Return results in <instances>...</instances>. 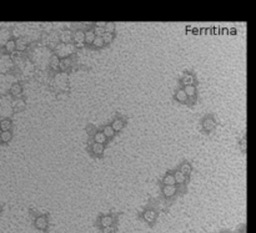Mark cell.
I'll return each mask as SVG.
<instances>
[{"instance_id":"obj_1","label":"cell","mask_w":256,"mask_h":233,"mask_svg":"<svg viewBox=\"0 0 256 233\" xmlns=\"http://www.w3.org/2000/svg\"><path fill=\"white\" fill-rule=\"evenodd\" d=\"M56 50H57L56 56L59 57V56H66V55L71 54L72 50H74V47H72L70 44H61V45H59L56 47Z\"/></svg>"},{"instance_id":"obj_2","label":"cell","mask_w":256,"mask_h":233,"mask_svg":"<svg viewBox=\"0 0 256 233\" xmlns=\"http://www.w3.org/2000/svg\"><path fill=\"white\" fill-rule=\"evenodd\" d=\"M72 39H74V41L77 45H82L85 41V33L81 30H77V31H75V34L72 35Z\"/></svg>"},{"instance_id":"obj_3","label":"cell","mask_w":256,"mask_h":233,"mask_svg":"<svg viewBox=\"0 0 256 233\" xmlns=\"http://www.w3.org/2000/svg\"><path fill=\"white\" fill-rule=\"evenodd\" d=\"M215 126H216L215 121H214L211 117H206V119H204V121H202V127H204V130H206V131H211V130L215 129Z\"/></svg>"},{"instance_id":"obj_4","label":"cell","mask_w":256,"mask_h":233,"mask_svg":"<svg viewBox=\"0 0 256 233\" xmlns=\"http://www.w3.org/2000/svg\"><path fill=\"white\" fill-rule=\"evenodd\" d=\"M35 226H36V228H39V229H46V227H48V219H46V217H44V216L38 217L35 221Z\"/></svg>"},{"instance_id":"obj_5","label":"cell","mask_w":256,"mask_h":233,"mask_svg":"<svg viewBox=\"0 0 256 233\" xmlns=\"http://www.w3.org/2000/svg\"><path fill=\"white\" fill-rule=\"evenodd\" d=\"M104 150H105V147H104V145H100V144H95L94 142L91 146V151L95 156H101L104 153Z\"/></svg>"},{"instance_id":"obj_6","label":"cell","mask_w":256,"mask_h":233,"mask_svg":"<svg viewBox=\"0 0 256 233\" xmlns=\"http://www.w3.org/2000/svg\"><path fill=\"white\" fill-rule=\"evenodd\" d=\"M144 219L149 223H153V222L156 219V212L155 211H146L144 212Z\"/></svg>"},{"instance_id":"obj_7","label":"cell","mask_w":256,"mask_h":233,"mask_svg":"<svg viewBox=\"0 0 256 233\" xmlns=\"http://www.w3.org/2000/svg\"><path fill=\"white\" fill-rule=\"evenodd\" d=\"M176 187L175 186H164L163 188V193L165 197H172L175 193H176Z\"/></svg>"},{"instance_id":"obj_8","label":"cell","mask_w":256,"mask_h":233,"mask_svg":"<svg viewBox=\"0 0 256 233\" xmlns=\"http://www.w3.org/2000/svg\"><path fill=\"white\" fill-rule=\"evenodd\" d=\"M194 81H195V79H194V76H192L191 74H185V75L182 76V79H181V82H182L184 86H190V85L194 84Z\"/></svg>"},{"instance_id":"obj_9","label":"cell","mask_w":256,"mask_h":233,"mask_svg":"<svg viewBox=\"0 0 256 233\" xmlns=\"http://www.w3.org/2000/svg\"><path fill=\"white\" fill-rule=\"evenodd\" d=\"M111 129L114 130V132H115V131H121V130L124 129V121H123L121 119L114 120L113 124H111Z\"/></svg>"},{"instance_id":"obj_10","label":"cell","mask_w":256,"mask_h":233,"mask_svg":"<svg viewBox=\"0 0 256 233\" xmlns=\"http://www.w3.org/2000/svg\"><path fill=\"white\" fill-rule=\"evenodd\" d=\"M10 92H11L13 96H20L22 92H23L22 85H20V84H14L13 86H11V89H10Z\"/></svg>"},{"instance_id":"obj_11","label":"cell","mask_w":256,"mask_h":233,"mask_svg":"<svg viewBox=\"0 0 256 233\" xmlns=\"http://www.w3.org/2000/svg\"><path fill=\"white\" fill-rule=\"evenodd\" d=\"M94 140H95V144L104 145L106 142V137H105V135L103 134V131H100V132H96V134H95V136H94Z\"/></svg>"},{"instance_id":"obj_12","label":"cell","mask_w":256,"mask_h":233,"mask_svg":"<svg viewBox=\"0 0 256 233\" xmlns=\"http://www.w3.org/2000/svg\"><path fill=\"white\" fill-rule=\"evenodd\" d=\"M186 94L187 97H194L196 95V87L194 86V85H190V86H185V89H182Z\"/></svg>"},{"instance_id":"obj_13","label":"cell","mask_w":256,"mask_h":233,"mask_svg":"<svg viewBox=\"0 0 256 233\" xmlns=\"http://www.w3.org/2000/svg\"><path fill=\"white\" fill-rule=\"evenodd\" d=\"M100 224L104 227V228H108V227H110L113 224V218L110 216H104L100 219Z\"/></svg>"},{"instance_id":"obj_14","label":"cell","mask_w":256,"mask_h":233,"mask_svg":"<svg viewBox=\"0 0 256 233\" xmlns=\"http://www.w3.org/2000/svg\"><path fill=\"white\" fill-rule=\"evenodd\" d=\"M191 171H192V168L190 166V163H187V162L182 163L181 167H180V172L184 174V176H189V174L191 173Z\"/></svg>"},{"instance_id":"obj_15","label":"cell","mask_w":256,"mask_h":233,"mask_svg":"<svg viewBox=\"0 0 256 233\" xmlns=\"http://www.w3.org/2000/svg\"><path fill=\"white\" fill-rule=\"evenodd\" d=\"M10 129H11V121L10 120H1L0 121V130L3 131H10Z\"/></svg>"},{"instance_id":"obj_16","label":"cell","mask_w":256,"mask_h":233,"mask_svg":"<svg viewBox=\"0 0 256 233\" xmlns=\"http://www.w3.org/2000/svg\"><path fill=\"white\" fill-rule=\"evenodd\" d=\"M164 186H175V178H174V176H172L171 173H169V174H166V176L164 177Z\"/></svg>"},{"instance_id":"obj_17","label":"cell","mask_w":256,"mask_h":233,"mask_svg":"<svg viewBox=\"0 0 256 233\" xmlns=\"http://www.w3.org/2000/svg\"><path fill=\"white\" fill-rule=\"evenodd\" d=\"M174 178H175V183H179V184H181V183H184L185 181H186V176H184L180 171H176L174 174Z\"/></svg>"},{"instance_id":"obj_18","label":"cell","mask_w":256,"mask_h":233,"mask_svg":"<svg viewBox=\"0 0 256 233\" xmlns=\"http://www.w3.org/2000/svg\"><path fill=\"white\" fill-rule=\"evenodd\" d=\"M187 99H189V97L186 96V94H185L184 90H179V91L176 92V100L179 102H186Z\"/></svg>"},{"instance_id":"obj_19","label":"cell","mask_w":256,"mask_h":233,"mask_svg":"<svg viewBox=\"0 0 256 233\" xmlns=\"http://www.w3.org/2000/svg\"><path fill=\"white\" fill-rule=\"evenodd\" d=\"M11 139H13V135L10 131H3L1 134H0V140L3 142H9Z\"/></svg>"},{"instance_id":"obj_20","label":"cell","mask_w":256,"mask_h":233,"mask_svg":"<svg viewBox=\"0 0 256 233\" xmlns=\"http://www.w3.org/2000/svg\"><path fill=\"white\" fill-rule=\"evenodd\" d=\"M94 39H95V34H94V31L87 30L85 33V41L84 42H86V44H93Z\"/></svg>"},{"instance_id":"obj_21","label":"cell","mask_w":256,"mask_h":233,"mask_svg":"<svg viewBox=\"0 0 256 233\" xmlns=\"http://www.w3.org/2000/svg\"><path fill=\"white\" fill-rule=\"evenodd\" d=\"M103 134L105 135L106 139H111V137L115 135V132L111 129V126H105V127H104V130H103Z\"/></svg>"},{"instance_id":"obj_22","label":"cell","mask_w":256,"mask_h":233,"mask_svg":"<svg viewBox=\"0 0 256 233\" xmlns=\"http://www.w3.org/2000/svg\"><path fill=\"white\" fill-rule=\"evenodd\" d=\"M15 49H16V42H15L14 40H9L6 42V45H5V50H6L8 52H13Z\"/></svg>"},{"instance_id":"obj_23","label":"cell","mask_w":256,"mask_h":233,"mask_svg":"<svg viewBox=\"0 0 256 233\" xmlns=\"http://www.w3.org/2000/svg\"><path fill=\"white\" fill-rule=\"evenodd\" d=\"M101 39L104 41V44H110V42L114 40V35L111 33H105L101 36Z\"/></svg>"},{"instance_id":"obj_24","label":"cell","mask_w":256,"mask_h":233,"mask_svg":"<svg viewBox=\"0 0 256 233\" xmlns=\"http://www.w3.org/2000/svg\"><path fill=\"white\" fill-rule=\"evenodd\" d=\"M59 62H60V60H59V57H57L56 55L51 56V59H50V66L51 67H53V69H57V67H59Z\"/></svg>"},{"instance_id":"obj_25","label":"cell","mask_w":256,"mask_h":233,"mask_svg":"<svg viewBox=\"0 0 256 233\" xmlns=\"http://www.w3.org/2000/svg\"><path fill=\"white\" fill-rule=\"evenodd\" d=\"M93 31H94V34H95V36H99V38H101V36L105 34V30H104V28H101V26H95V29Z\"/></svg>"},{"instance_id":"obj_26","label":"cell","mask_w":256,"mask_h":233,"mask_svg":"<svg viewBox=\"0 0 256 233\" xmlns=\"http://www.w3.org/2000/svg\"><path fill=\"white\" fill-rule=\"evenodd\" d=\"M69 65H70V60L69 59H62L59 62V67L61 69V70H65L66 67H69Z\"/></svg>"},{"instance_id":"obj_27","label":"cell","mask_w":256,"mask_h":233,"mask_svg":"<svg viewBox=\"0 0 256 233\" xmlns=\"http://www.w3.org/2000/svg\"><path fill=\"white\" fill-rule=\"evenodd\" d=\"M115 29V24L114 23H105V26H104V30H105V33H111Z\"/></svg>"},{"instance_id":"obj_28","label":"cell","mask_w":256,"mask_h":233,"mask_svg":"<svg viewBox=\"0 0 256 233\" xmlns=\"http://www.w3.org/2000/svg\"><path fill=\"white\" fill-rule=\"evenodd\" d=\"M93 45L95 46V47H101V46L104 45V41H103L101 38H99V36H95V39H94V41H93Z\"/></svg>"},{"instance_id":"obj_29","label":"cell","mask_w":256,"mask_h":233,"mask_svg":"<svg viewBox=\"0 0 256 233\" xmlns=\"http://www.w3.org/2000/svg\"><path fill=\"white\" fill-rule=\"evenodd\" d=\"M247 148V142H246V139H242L241 141H240V150H241L242 152L246 151Z\"/></svg>"},{"instance_id":"obj_30","label":"cell","mask_w":256,"mask_h":233,"mask_svg":"<svg viewBox=\"0 0 256 233\" xmlns=\"http://www.w3.org/2000/svg\"><path fill=\"white\" fill-rule=\"evenodd\" d=\"M71 40V36H70V33H67V35L65 34V31L61 34V41H64V44L66 41H70Z\"/></svg>"},{"instance_id":"obj_31","label":"cell","mask_w":256,"mask_h":233,"mask_svg":"<svg viewBox=\"0 0 256 233\" xmlns=\"http://www.w3.org/2000/svg\"><path fill=\"white\" fill-rule=\"evenodd\" d=\"M16 47H18V49H20V50H24L25 47H27V44H25V42H23L22 40H20L19 42H16Z\"/></svg>"}]
</instances>
